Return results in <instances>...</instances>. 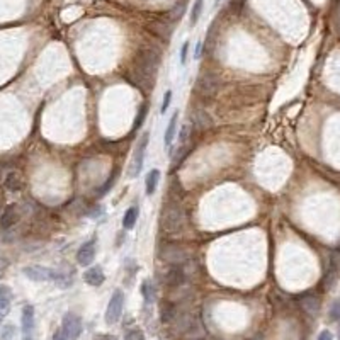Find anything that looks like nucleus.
<instances>
[{"mask_svg": "<svg viewBox=\"0 0 340 340\" xmlns=\"http://www.w3.org/2000/svg\"><path fill=\"white\" fill-rule=\"evenodd\" d=\"M338 337H340V332H338Z\"/></svg>", "mask_w": 340, "mask_h": 340, "instance_id": "obj_37", "label": "nucleus"}, {"mask_svg": "<svg viewBox=\"0 0 340 340\" xmlns=\"http://www.w3.org/2000/svg\"><path fill=\"white\" fill-rule=\"evenodd\" d=\"M62 328L65 330V333L70 337V340H77L78 337H80V333L83 330L82 318L75 313H67L63 316Z\"/></svg>", "mask_w": 340, "mask_h": 340, "instance_id": "obj_7", "label": "nucleus"}, {"mask_svg": "<svg viewBox=\"0 0 340 340\" xmlns=\"http://www.w3.org/2000/svg\"><path fill=\"white\" fill-rule=\"evenodd\" d=\"M148 133H143V136L139 138V141L136 143V148L133 152V158H131V165H129V177L134 179L141 174L143 170V162H145V153L148 148Z\"/></svg>", "mask_w": 340, "mask_h": 340, "instance_id": "obj_3", "label": "nucleus"}, {"mask_svg": "<svg viewBox=\"0 0 340 340\" xmlns=\"http://www.w3.org/2000/svg\"><path fill=\"white\" fill-rule=\"evenodd\" d=\"M6 185H7L9 190H19L21 189V179H19V175H17V172L9 174V177L6 179Z\"/></svg>", "mask_w": 340, "mask_h": 340, "instance_id": "obj_22", "label": "nucleus"}, {"mask_svg": "<svg viewBox=\"0 0 340 340\" xmlns=\"http://www.w3.org/2000/svg\"><path fill=\"white\" fill-rule=\"evenodd\" d=\"M57 286H60V287H68V286H72V276H68V274H65V272H60V271H57V277H55V281H53Z\"/></svg>", "mask_w": 340, "mask_h": 340, "instance_id": "obj_23", "label": "nucleus"}, {"mask_svg": "<svg viewBox=\"0 0 340 340\" xmlns=\"http://www.w3.org/2000/svg\"><path fill=\"white\" fill-rule=\"evenodd\" d=\"M184 281H185V274H184V269L180 267V264H174L165 274V284L170 287L180 286Z\"/></svg>", "mask_w": 340, "mask_h": 340, "instance_id": "obj_10", "label": "nucleus"}, {"mask_svg": "<svg viewBox=\"0 0 340 340\" xmlns=\"http://www.w3.org/2000/svg\"><path fill=\"white\" fill-rule=\"evenodd\" d=\"M97 249H95V238L87 240L85 244H82V247L77 252V262L82 265V267H88L95 259Z\"/></svg>", "mask_w": 340, "mask_h": 340, "instance_id": "obj_8", "label": "nucleus"}, {"mask_svg": "<svg viewBox=\"0 0 340 340\" xmlns=\"http://www.w3.org/2000/svg\"><path fill=\"white\" fill-rule=\"evenodd\" d=\"M94 340H118V338L111 333H97L94 335Z\"/></svg>", "mask_w": 340, "mask_h": 340, "instance_id": "obj_31", "label": "nucleus"}, {"mask_svg": "<svg viewBox=\"0 0 340 340\" xmlns=\"http://www.w3.org/2000/svg\"><path fill=\"white\" fill-rule=\"evenodd\" d=\"M12 333H14V328L11 327V325H9V327H6V328H4L2 338H4V340H9V338L12 337Z\"/></svg>", "mask_w": 340, "mask_h": 340, "instance_id": "obj_32", "label": "nucleus"}, {"mask_svg": "<svg viewBox=\"0 0 340 340\" xmlns=\"http://www.w3.org/2000/svg\"><path fill=\"white\" fill-rule=\"evenodd\" d=\"M218 88H220V80L213 75V73H203L198 78V83H196V92H198L201 97H214L218 94Z\"/></svg>", "mask_w": 340, "mask_h": 340, "instance_id": "obj_5", "label": "nucleus"}, {"mask_svg": "<svg viewBox=\"0 0 340 340\" xmlns=\"http://www.w3.org/2000/svg\"><path fill=\"white\" fill-rule=\"evenodd\" d=\"M124 308V293L121 289H116L111 296L109 303H107V310H106V323L107 325H114L118 323L121 315H123Z\"/></svg>", "mask_w": 340, "mask_h": 340, "instance_id": "obj_4", "label": "nucleus"}, {"mask_svg": "<svg viewBox=\"0 0 340 340\" xmlns=\"http://www.w3.org/2000/svg\"><path fill=\"white\" fill-rule=\"evenodd\" d=\"M83 281H85L88 286L99 287L106 281V274L102 271V267L95 265V267H88L85 272H83Z\"/></svg>", "mask_w": 340, "mask_h": 340, "instance_id": "obj_9", "label": "nucleus"}, {"mask_svg": "<svg viewBox=\"0 0 340 340\" xmlns=\"http://www.w3.org/2000/svg\"><path fill=\"white\" fill-rule=\"evenodd\" d=\"M34 328V308L31 305H26L22 308V332L31 333Z\"/></svg>", "mask_w": 340, "mask_h": 340, "instance_id": "obj_14", "label": "nucleus"}, {"mask_svg": "<svg viewBox=\"0 0 340 340\" xmlns=\"http://www.w3.org/2000/svg\"><path fill=\"white\" fill-rule=\"evenodd\" d=\"M141 295H143V300H145V303H148V305L155 301V286H153L150 279H145V281L141 282Z\"/></svg>", "mask_w": 340, "mask_h": 340, "instance_id": "obj_19", "label": "nucleus"}, {"mask_svg": "<svg viewBox=\"0 0 340 340\" xmlns=\"http://www.w3.org/2000/svg\"><path fill=\"white\" fill-rule=\"evenodd\" d=\"M203 7H204V0H196L192 9H190V26L198 24L199 17L203 14Z\"/></svg>", "mask_w": 340, "mask_h": 340, "instance_id": "obj_21", "label": "nucleus"}, {"mask_svg": "<svg viewBox=\"0 0 340 340\" xmlns=\"http://www.w3.org/2000/svg\"><path fill=\"white\" fill-rule=\"evenodd\" d=\"M17 221H19V208L11 204V206L4 209L2 216H0V226H2L4 230H9V228H12Z\"/></svg>", "mask_w": 340, "mask_h": 340, "instance_id": "obj_11", "label": "nucleus"}, {"mask_svg": "<svg viewBox=\"0 0 340 340\" xmlns=\"http://www.w3.org/2000/svg\"><path fill=\"white\" fill-rule=\"evenodd\" d=\"M158 257L174 265V264H184L187 260L189 254L179 244H162L158 247Z\"/></svg>", "mask_w": 340, "mask_h": 340, "instance_id": "obj_2", "label": "nucleus"}, {"mask_svg": "<svg viewBox=\"0 0 340 340\" xmlns=\"http://www.w3.org/2000/svg\"><path fill=\"white\" fill-rule=\"evenodd\" d=\"M170 102H172V90H167L165 94H164V104H162V114H164L165 111L169 109Z\"/></svg>", "mask_w": 340, "mask_h": 340, "instance_id": "obj_29", "label": "nucleus"}, {"mask_svg": "<svg viewBox=\"0 0 340 340\" xmlns=\"http://www.w3.org/2000/svg\"><path fill=\"white\" fill-rule=\"evenodd\" d=\"M124 340H147V338H145V333H143L139 328H133V330H129V332H126Z\"/></svg>", "mask_w": 340, "mask_h": 340, "instance_id": "obj_26", "label": "nucleus"}, {"mask_svg": "<svg viewBox=\"0 0 340 340\" xmlns=\"http://www.w3.org/2000/svg\"><path fill=\"white\" fill-rule=\"evenodd\" d=\"M318 306H320V303L313 296H306L305 300H303V308H305V311H308L310 315L318 313Z\"/></svg>", "mask_w": 340, "mask_h": 340, "instance_id": "obj_20", "label": "nucleus"}, {"mask_svg": "<svg viewBox=\"0 0 340 340\" xmlns=\"http://www.w3.org/2000/svg\"><path fill=\"white\" fill-rule=\"evenodd\" d=\"M184 11H185V2L177 4L175 9H174V12H172V16H174V19H179V17H182Z\"/></svg>", "mask_w": 340, "mask_h": 340, "instance_id": "obj_28", "label": "nucleus"}, {"mask_svg": "<svg viewBox=\"0 0 340 340\" xmlns=\"http://www.w3.org/2000/svg\"><path fill=\"white\" fill-rule=\"evenodd\" d=\"M136 220H138V208L136 206L128 208L126 213H124V216H123L124 230H133L134 225H136Z\"/></svg>", "mask_w": 340, "mask_h": 340, "instance_id": "obj_17", "label": "nucleus"}, {"mask_svg": "<svg viewBox=\"0 0 340 340\" xmlns=\"http://www.w3.org/2000/svg\"><path fill=\"white\" fill-rule=\"evenodd\" d=\"M6 265H7V260H4L2 257H0V276L6 272Z\"/></svg>", "mask_w": 340, "mask_h": 340, "instance_id": "obj_34", "label": "nucleus"}, {"mask_svg": "<svg viewBox=\"0 0 340 340\" xmlns=\"http://www.w3.org/2000/svg\"><path fill=\"white\" fill-rule=\"evenodd\" d=\"M26 340H31V338H26Z\"/></svg>", "mask_w": 340, "mask_h": 340, "instance_id": "obj_38", "label": "nucleus"}, {"mask_svg": "<svg viewBox=\"0 0 340 340\" xmlns=\"http://www.w3.org/2000/svg\"><path fill=\"white\" fill-rule=\"evenodd\" d=\"M192 123H194V126L198 129H206V128L211 126V119H209V114L204 113V111H201V109L194 111Z\"/></svg>", "mask_w": 340, "mask_h": 340, "instance_id": "obj_16", "label": "nucleus"}, {"mask_svg": "<svg viewBox=\"0 0 340 340\" xmlns=\"http://www.w3.org/2000/svg\"><path fill=\"white\" fill-rule=\"evenodd\" d=\"M185 225V214H184V209L179 206V204H174V203H169L165 204L164 209H162V214H160V226L162 230L165 231V233H179L180 230L184 228Z\"/></svg>", "mask_w": 340, "mask_h": 340, "instance_id": "obj_1", "label": "nucleus"}, {"mask_svg": "<svg viewBox=\"0 0 340 340\" xmlns=\"http://www.w3.org/2000/svg\"><path fill=\"white\" fill-rule=\"evenodd\" d=\"M158 182H160V170L153 169L148 172V175L145 179V190L148 196H153V192H155L158 187Z\"/></svg>", "mask_w": 340, "mask_h": 340, "instance_id": "obj_15", "label": "nucleus"}, {"mask_svg": "<svg viewBox=\"0 0 340 340\" xmlns=\"http://www.w3.org/2000/svg\"><path fill=\"white\" fill-rule=\"evenodd\" d=\"M328 320L330 321H338L340 320V300H335L328 310Z\"/></svg>", "mask_w": 340, "mask_h": 340, "instance_id": "obj_25", "label": "nucleus"}, {"mask_svg": "<svg viewBox=\"0 0 340 340\" xmlns=\"http://www.w3.org/2000/svg\"><path fill=\"white\" fill-rule=\"evenodd\" d=\"M53 340H70V337L65 333L63 328H58L57 332H55V335H53Z\"/></svg>", "mask_w": 340, "mask_h": 340, "instance_id": "obj_30", "label": "nucleus"}, {"mask_svg": "<svg viewBox=\"0 0 340 340\" xmlns=\"http://www.w3.org/2000/svg\"><path fill=\"white\" fill-rule=\"evenodd\" d=\"M147 114H148V106L143 104L141 107H139V111L136 114V119H134V124H133L134 129H139L143 126V123H145V119H147Z\"/></svg>", "mask_w": 340, "mask_h": 340, "instance_id": "obj_24", "label": "nucleus"}, {"mask_svg": "<svg viewBox=\"0 0 340 340\" xmlns=\"http://www.w3.org/2000/svg\"><path fill=\"white\" fill-rule=\"evenodd\" d=\"M318 340H333V337H332V333H330L328 330H323V332L318 335Z\"/></svg>", "mask_w": 340, "mask_h": 340, "instance_id": "obj_33", "label": "nucleus"}, {"mask_svg": "<svg viewBox=\"0 0 340 340\" xmlns=\"http://www.w3.org/2000/svg\"><path fill=\"white\" fill-rule=\"evenodd\" d=\"M220 2H221V0H216V4H220Z\"/></svg>", "mask_w": 340, "mask_h": 340, "instance_id": "obj_36", "label": "nucleus"}, {"mask_svg": "<svg viewBox=\"0 0 340 340\" xmlns=\"http://www.w3.org/2000/svg\"><path fill=\"white\" fill-rule=\"evenodd\" d=\"M187 55H189V41H185L182 48H180V65H182V67L187 65Z\"/></svg>", "mask_w": 340, "mask_h": 340, "instance_id": "obj_27", "label": "nucleus"}, {"mask_svg": "<svg viewBox=\"0 0 340 340\" xmlns=\"http://www.w3.org/2000/svg\"><path fill=\"white\" fill-rule=\"evenodd\" d=\"M160 318L164 323H170L175 318V306L170 301H164L160 306Z\"/></svg>", "mask_w": 340, "mask_h": 340, "instance_id": "obj_18", "label": "nucleus"}, {"mask_svg": "<svg viewBox=\"0 0 340 340\" xmlns=\"http://www.w3.org/2000/svg\"><path fill=\"white\" fill-rule=\"evenodd\" d=\"M22 272H24L26 277H29L31 281L36 282L55 281V277H57V271H53L50 267H43V265H27Z\"/></svg>", "mask_w": 340, "mask_h": 340, "instance_id": "obj_6", "label": "nucleus"}, {"mask_svg": "<svg viewBox=\"0 0 340 340\" xmlns=\"http://www.w3.org/2000/svg\"><path fill=\"white\" fill-rule=\"evenodd\" d=\"M201 57V43H198V48H196V58Z\"/></svg>", "mask_w": 340, "mask_h": 340, "instance_id": "obj_35", "label": "nucleus"}, {"mask_svg": "<svg viewBox=\"0 0 340 340\" xmlns=\"http://www.w3.org/2000/svg\"><path fill=\"white\" fill-rule=\"evenodd\" d=\"M12 300V291L11 287L0 284V321L6 318V315L9 313V306H11Z\"/></svg>", "mask_w": 340, "mask_h": 340, "instance_id": "obj_12", "label": "nucleus"}, {"mask_svg": "<svg viewBox=\"0 0 340 340\" xmlns=\"http://www.w3.org/2000/svg\"><path fill=\"white\" fill-rule=\"evenodd\" d=\"M177 118H179V113H174V114H172V118H170V121H169V124H167V128H165V134H164V145H165V150H170V148H172V143H174L175 129H177Z\"/></svg>", "mask_w": 340, "mask_h": 340, "instance_id": "obj_13", "label": "nucleus"}]
</instances>
